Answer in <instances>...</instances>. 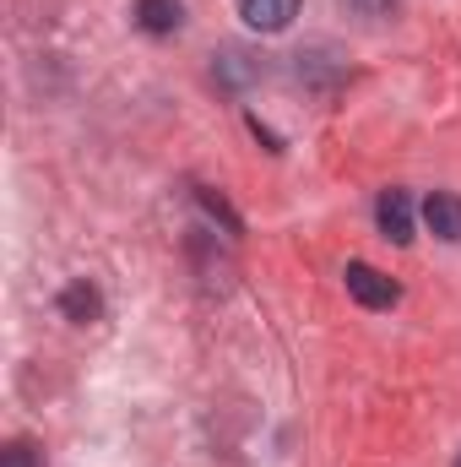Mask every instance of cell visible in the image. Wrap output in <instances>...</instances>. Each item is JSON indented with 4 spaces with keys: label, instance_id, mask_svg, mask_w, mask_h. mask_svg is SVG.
<instances>
[{
    "label": "cell",
    "instance_id": "1",
    "mask_svg": "<svg viewBox=\"0 0 461 467\" xmlns=\"http://www.w3.org/2000/svg\"><path fill=\"white\" fill-rule=\"evenodd\" d=\"M343 283H347V294H353L364 310H391V305L402 299V288H396L385 272H374L369 261H347V266H343Z\"/></svg>",
    "mask_w": 461,
    "mask_h": 467
},
{
    "label": "cell",
    "instance_id": "2",
    "mask_svg": "<svg viewBox=\"0 0 461 467\" xmlns=\"http://www.w3.org/2000/svg\"><path fill=\"white\" fill-rule=\"evenodd\" d=\"M374 223L391 244H413V196L407 191H380L374 202Z\"/></svg>",
    "mask_w": 461,
    "mask_h": 467
},
{
    "label": "cell",
    "instance_id": "3",
    "mask_svg": "<svg viewBox=\"0 0 461 467\" xmlns=\"http://www.w3.org/2000/svg\"><path fill=\"white\" fill-rule=\"evenodd\" d=\"M304 0H239V16L255 27V33H282L293 16H299Z\"/></svg>",
    "mask_w": 461,
    "mask_h": 467
},
{
    "label": "cell",
    "instance_id": "4",
    "mask_svg": "<svg viewBox=\"0 0 461 467\" xmlns=\"http://www.w3.org/2000/svg\"><path fill=\"white\" fill-rule=\"evenodd\" d=\"M424 223H429V234H435V239H451V244H461V196H451V191H435V196L424 202Z\"/></svg>",
    "mask_w": 461,
    "mask_h": 467
},
{
    "label": "cell",
    "instance_id": "5",
    "mask_svg": "<svg viewBox=\"0 0 461 467\" xmlns=\"http://www.w3.org/2000/svg\"><path fill=\"white\" fill-rule=\"evenodd\" d=\"M185 22V0H136V27L163 38V33H179Z\"/></svg>",
    "mask_w": 461,
    "mask_h": 467
},
{
    "label": "cell",
    "instance_id": "6",
    "mask_svg": "<svg viewBox=\"0 0 461 467\" xmlns=\"http://www.w3.org/2000/svg\"><path fill=\"white\" fill-rule=\"evenodd\" d=\"M98 310H104V299H98V288H93V283H71V288L60 294V316H66V321H77V327L98 321Z\"/></svg>",
    "mask_w": 461,
    "mask_h": 467
},
{
    "label": "cell",
    "instance_id": "7",
    "mask_svg": "<svg viewBox=\"0 0 461 467\" xmlns=\"http://www.w3.org/2000/svg\"><path fill=\"white\" fill-rule=\"evenodd\" d=\"M218 77L229 82V88H239V82H250V77H261V66L244 55V49H223V60H218Z\"/></svg>",
    "mask_w": 461,
    "mask_h": 467
},
{
    "label": "cell",
    "instance_id": "8",
    "mask_svg": "<svg viewBox=\"0 0 461 467\" xmlns=\"http://www.w3.org/2000/svg\"><path fill=\"white\" fill-rule=\"evenodd\" d=\"M0 467H44V457H38L33 441H11V446L0 451Z\"/></svg>",
    "mask_w": 461,
    "mask_h": 467
},
{
    "label": "cell",
    "instance_id": "9",
    "mask_svg": "<svg viewBox=\"0 0 461 467\" xmlns=\"http://www.w3.org/2000/svg\"><path fill=\"white\" fill-rule=\"evenodd\" d=\"M456 467H461V457H456Z\"/></svg>",
    "mask_w": 461,
    "mask_h": 467
}]
</instances>
